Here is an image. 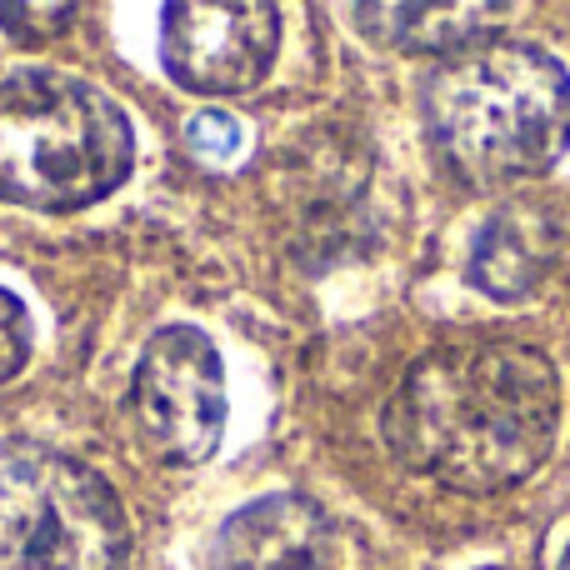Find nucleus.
<instances>
[{"instance_id":"obj_8","label":"nucleus","mask_w":570,"mask_h":570,"mask_svg":"<svg viewBox=\"0 0 570 570\" xmlns=\"http://www.w3.org/2000/svg\"><path fill=\"white\" fill-rule=\"evenodd\" d=\"M556 246H561V240H556L551 216H541L535 206L501 210V216L475 236L471 281L481 285V291H491L495 301H515V295L535 291V281L551 271Z\"/></svg>"},{"instance_id":"obj_1","label":"nucleus","mask_w":570,"mask_h":570,"mask_svg":"<svg viewBox=\"0 0 570 570\" xmlns=\"http://www.w3.org/2000/svg\"><path fill=\"white\" fill-rule=\"evenodd\" d=\"M561 421V381L521 341L441 345L405 371L385 405L395 461L451 491L491 495L546 461Z\"/></svg>"},{"instance_id":"obj_2","label":"nucleus","mask_w":570,"mask_h":570,"mask_svg":"<svg viewBox=\"0 0 570 570\" xmlns=\"http://www.w3.org/2000/svg\"><path fill=\"white\" fill-rule=\"evenodd\" d=\"M425 120L465 180H531L570 146V76L541 46L481 40L441 60L425 86Z\"/></svg>"},{"instance_id":"obj_7","label":"nucleus","mask_w":570,"mask_h":570,"mask_svg":"<svg viewBox=\"0 0 570 570\" xmlns=\"http://www.w3.org/2000/svg\"><path fill=\"white\" fill-rule=\"evenodd\" d=\"M331 521L301 495H266L230 515L216 541V570H325Z\"/></svg>"},{"instance_id":"obj_5","label":"nucleus","mask_w":570,"mask_h":570,"mask_svg":"<svg viewBox=\"0 0 570 570\" xmlns=\"http://www.w3.org/2000/svg\"><path fill=\"white\" fill-rule=\"evenodd\" d=\"M130 415L150 455L170 465H200L226 431V365L196 325H166L150 335L130 381Z\"/></svg>"},{"instance_id":"obj_10","label":"nucleus","mask_w":570,"mask_h":570,"mask_svg":"<svg viewBox=\"0 0 570 570\" xmlns=\"http://www.w3.org/2000/svg\"><path fill=\"white\" fill-rule=\"evenodd\" d=\"M186 140L200 160H210V166H230V160L240 156V146H246L240 120L226 116V110H200V116H190Z\"/></svg>"},{"instance_id":"obj_11","label":"nucleus","mask_w":570,"mask_h":570,"mask_svg":"<svg viewBox=\"0 0 570 570\" xmlns=\"http://www.w3.org/2000/svg\"><path fill=\"white\" fill-rule=\"evenodd\" d=\"M26 355H30V315H26V305L0 285V385L26 365Z\"/></svg>"},{"instance_id":"obj_4","label":"nucleus","mask_w":570,"mask_h":570,"mask_svg":"<svg viewBox=\"0 0 570 570\" xmlns=\"http://www.w3.org/2000/svg\"><path fill=\"white\" fill-rule=\"evenodd\" d=\"M130 521L90 465L0 441V570H126Z\"/></svg>"},{"instance_id":"obj_12","label":"nucleus","mask_w":570,"mask_h":570,"mask_svg":"<svg viewBox=\"0 0 570 570\" xmlns=\"http://www.w3.org/2000/svg\"><path fill=\"white\" fill-rule=\"evenodd\" d=\"M76 16V6H0V26H10L16 36H56L66 20Z\"/></svg>"},{"instance_id":"obj_9","label":"nucleus","mask_w":570,"mask_h":570,"mask_svg":"<svg viewBox=\"0 0 570 570\" xmlns=\"http://www.w3.org/2000/svg\"><path fill=\"white\" fill-rule=\"evenodd\" d=\"M501 16L505 6H355L365 36L415 56H461L491 40V20Z\"/></svg>"},{"instance_id":"obj_6","label":"nucleus","mask_w":570,"mask_h":570,"mask_svg":"<svg viewBox=\"0 0 570 570\" xmlns=\"http://www.w3.org/2000/svg\"><path fill=\"white\" fill-rule=\"evenodd\" d=\"M166 70L200 96H236L266 76L281 46V10L266 0L246 6H170Z\"/></svg>"},{"instance_id":"obj_13","label":"nucleus","mask_w":570,"mask_h":570,"mask_svg":"<svg viewBox=\"0 0 570 570\" xmlns=\"http://www.w3.org/2000/svg\"><path fill=\"white\" fill-rule=\"evenodd\" d=\"M561 570H570V546H566V556H561Z\"/></svg>"},{"instance_id":"obj_3","label":"nucleus","mask_w":570,"mask_h":570,"mask_svg":"<svg viewBox=\"0 0 570 570\" xmlns=\"http://www.w3.org/2000/svg\"><path fill=\"white\" fill-rule=\"evenodd\" d=\"M130 170V126L116 100L60 70L0 86V196L30 210L106 200Z\"/></svg>"}]
</instances>
